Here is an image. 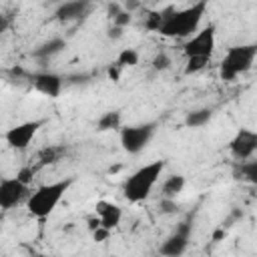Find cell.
<instances>
[{"instance_id": "6da1fadb", "label": "cell", "mask_w": 257, "mask_h": 257, "mask_svg": "<svg viewBox=\"0 0 257 257\" xmlns=\"http://www.w3.org/2000/svg\"><path fill=\"white\" fill-rule=\"evenodd\" d=\"M205 10H207L205 0L195 2V4L181 8V10L171 8L163 20L159 32L163 36H169V38H191L199 30V24L205 16Z\"/></svg>"}, {"instance_id": "7a4b0ae2", "label": "cell", "mask_w": 257, "mask_h": 257, "mask_svg": "<svg viewBox=\"0 0 257 257\" xmlns=\"http://www.w3.org/2000/svg\"><path fill=\"white\" fill-rule=\"evenodd\" d=\"M165 171V161H153L143 167H139L135 173H131L122 185V195L131 203H141L145 201L155 185L159 183L161 175Z\"/></svg>"}, {"instance_id": "3957f363", "label": "cell", "mask_w": 257, "mask_h": 257, "mask_svg": "<svg viewBox=\"0 0 257 257\" xmlns=\"http://www.w3.org/2000/svg\"><path fill=\"white\" fill-rule=\"evenodd\" d=\"M72 185V179H62V181H54V183H44L40 185L36 191L30 193V197L26 199V209L32 217L44 219L48 217L58 203L62 201L64 193L68 191V187Z\"/></svg>"}, {"instance_id": "277c9868", "label": "cell", "mask_w": 257, "mask_h": 257, "mask_svg": "<svg viewBox=\"0 0 257 257\" xmlns=\"http://www.w3.org/2000/svg\"><path fill=\"white\" fill-rule=\"evenodd\" d=\"M257 56V44H239L231 46L227 54L223 56L219 64V76L225 82L235 80L239 74L247 72L253 66V60Z\"/></svg>"}, {"instance_id": "5b68a950", "label": "cell", "mask_w": 257, "mask_h": 257, "mask_svg": "<svg viewBox=\"0 0 257 257\" xmlns=\"http://www.w3.org/2000/svg\"><path fill=\"white\" fill-rule=\"evenodd\" d=\"M157 122H141L120 128V147L128 155H139L147 149L151 139L155 137Z\"/></svg>"}, {"instance_id": "8992f818", "label": "cell", "mask_w": 257, "mask_h": 257, "mask_svg": "<svg viewBox=\"0 0 257 257\" xmlns=\"http://www.w3.org/2000/svg\"><path fill=\"white\" fill-rule=\"evenodd\" d=\"M183 50L187 58H211L215 50V24H209L187 38Z\"/></svg>"}, {"instance_id": "52a82bcc", "label": "cell", "mask_w": 257, "mask_h": 257, "mask_svg": "<svg viewBox=\"0 0 257 257\" xmlns=\"http://www.w3.org/2000/svg\"><path fill=\"white\" fill-rule=\"evenodd\" d=\"M44 120H24L20 124H14L10 126L6 133H4V141L10 149L14 151H24L28 149V145L32 143V139L38 135V131L42 128Z\"/></svg>"}, {"instance_id": "ba28073f", "label": "cell", "mask_w": 257, "mask_h": 257, "mask_svg": "<svg viewBox=\"0 0 257 257\" xmlns=\"http://www.w3.org/2000/svg\"><path fill=\"white\" fill-rule=\"evenodd\" d=\"M28 197H30L28 185L20 183L16 177L0 179V209L2 211H10L18 207L20 203H26Z\"/></svg>"}, {"instance_id": "9c48e42d", "label": "cell", "mask_w": 257, "mask_h": 257, "mask_svg": "<svg viewBox=\"0 0 257 257\" xmlns=\"http://www.w3.org/2000/svg\"><path fill=\"white\" fill-rule=\"evenodd\" d=\"M191 231H193V225L189 219H185L183 223H179V227L161 243L159 247V253L163 257H181L187 247H189V239H191Z\"/></svg>"}, {"instance_id": "30bf717a", "label": "cell", "mask_w": 257, "mask_h": 257, "mask_svg": "<svg viewBox=\"0 0 257 257\" xmlns=\"http://www.w3.org/2000/svg\"><path fill=\"white\" fill-rule=\"evenodd\" d=\"M255 151H257V133L249 131V128H239L235 133V137L231 139V143H229L231 157L237 163H243V161L253 159Z\"/></svg>"}, {"instance_id": "8fae6325", "label": "cell", "mask_w": 257, "mask_h": 257, "mask_svg": "<svg viewBox=\"0 0 257 257\" xmlns=\"http://www.w3.org/2000/svg\"><path fill=\"white\" fill-rule=\"evenodd\" d=\"M30 82H32V86H34L36 92H40V94H44L48 98L60 96L62 86H64L62 76H58L54 72H34L30 76Z\"/></svg>"}, {"instance_id": "7c38bea8", "label": "cell", "mask_w": 257, "mask_h": 257, "mask_svg": "<svg viewBox=\"0 0 257 257\" xmlns=\"http://www.w3.org/2000/svg\"><path fill=\"white\" fill-rule=\"evenodd\" d=\"M94 211H96V219H98L100 227L106 229V231L116 229L120 219H122V209L116 203H110V201H98Z\"/></svg>"}, {"instance_id": "4fadbf2b", "label": "cell", "mask_w": 257, "mask_h": 257, "mask_svg": "<svg viewBox=\"0 0 257 257\" xmlns=\"http://www.w3.org/2000/svg\"><path fill=\"white\" fill-rule=\"evenodd\" d=\"M88 2L84 0H74V2H64L54 10V18L60 22H70V20H78L86 14L88 10Z\"/></svg>"}, {"instance_id": "5bb4252c", "label": "cell", "mask_w": 257, "mask_h": 257, "mask_svg": "<svg viewBox=\"0 0 257 257\" xmlns=\"http://www.w3.org/2000/svg\"><path fill=\"white\" fill-rule=\"evenodd\" d=\"M64 48H66V40L56 36V38H50V40L42 42L40 46H36L34 52H32V56H34V58H40V60H48V58L60 54Z\"/></svg>"}, {"instance_id": "9a60e30c", "label": "cell", "mask_w": 257, "mask_h": 257, "mask_svg": "<svg viewBox=\"0 0 257 257\" xmlns=\"http://www.w3.org/2000/svg\"><path fill=\"white\" fill-rule=\"evenodd\" d=\"M213 118V108H195V110H189L185 114V126L189 128H201L205 124H209Z\"/></svg>"}, {"instance_id": "2e32d148", "label": "cell", "mask_w": 257, "mask_h": 257, "mask_svg": "<svg viewBox=\"0 0 257 257\" xmlns=\"http://www.w3.org/2000/svg\"><path fill=\"white\" fill-rule=\"evenodd\" d=\"M183 189H185V177L183 175H171V177H167L163 181V187H161L165 199H177V195L183 193Z\"/></svg>"}, {"instance_id": "e0dca14e", "label": "cell", "mask_w": 257, "mask_h": 257, "mask_svg": "<svg viewBox=\"0 0 257 257\" xmlns=\"http://www.w3.org/2000/svg\"><path fill=\"white\" fill-rule=\"evenodd\" d=\"M120 120H122V114L120 110H108V112H102L96 120V131L104 133V131H116L120 128Z\"/></svg>"}, {"instance_id": "ac0fdd59", "label": "cell", "mask_w": 257, "mask_h": 257, "mask_svg": "<svg viewBox=\"0 0 257 257\" xmlns=\"http://www.w3.org/2000/svg\"><path fill=\"white\" fill-rule=\"evenodd\" d=\"M237 179H243L251 185L257 183V161L249 159V161H243V163H237V171H235Z\"/></svg>"}, {"instance_id": "d6986e66", "label": "cell", "mask_w": 257, "mask_h": 257, "mask_svg": "<svg viewBox=\"0 0 257 257\" xmlns=\"http://www.w3.org/2000/svg\"><path fill=\"white\" fill-rule=\"evenodd\" d=\"M66 153V149L62 145H54V147H46L38 153V159H40V165H50V163H56L60 161V157Z\"/></svg>"}, {"instance_id": "ffe728a7", "label": "cell", "mask_w": 257, "mask_h": 257, "mask_svg": "<svg viewBox=\"0 0 257 257\" xmlns=\"http://www.w3.org/2000/svg\"><path fill=\"white\" fill-rule=\"evenodd\" d=\"M116 66H120V68H131V66H137L139 64V52L135 50V48H122L120 52H118V56H116V62H114Z\"/></svg>"}, {"instance_id": "44dd1931", "label": "cell", "mask_w": 257, "mask_h": 257, "mask_svg": "<svg viewBox=\"0 0 257 257\" xmlns=\"http://www.w3.org/2000/svg\"><path fill=\"white\" fill-rule=\"evenodd\" d=\"M171 64H173V60H171V56H169L165 50H159V52L153 56V60H151V66H153V70H157V72L169 70Z\"/></svg>"}, {"instance_id": "7402d4cb", "label": "cell", "mask_w": 257, "mask_h": 257, "mask_svg": "<svg viewBox=\"0 0 257 257\" xmlns=\"http://www.w3.org/2000/svg\"><path fill=\"white\" fill-rule=\"evenodd\" d=\"M169 10H171V8H167L165 12H149V14H147V22H145V26H147L149 30L159 32V28H161V24H163L165 16L169 14Z\"/></svg>"}, {"instance_id": "603a6c76", "label": "cell", "mask_w": 257, "mask_h": 257, "mask_svg": "<svg viewBox=\"0 0 257 257\" xmlns=\"http://www.w3.org/2000/svg\"><path fill=\"white\" fill-rule=\"evenodd\" d=\"M211 58H187V64H185V74H195V72H201L207 64H209Z\"/></svg>"}, {"instance_id": "cb8c5ba5", "label": "cell", "mask_w": 257, "mask_h": 257, "mask_svg": "<svg viewBox=\"0 0 257 257\" xmlns=\"http://www.w3.org/2000/svg\"><path fill=\"white\" fill-rule=\"evenodd\" d=\"M159 209H161V213H165V215H175V213L179 211V203H177V199H165V197H161Z\"/></svg>"}, {"instance_id": "d4e9b609", "label": "cell", "mask_w": 257, "mask_h": 257, "mask_svg": "<svg viewBox=\"0 0 257 257\" xmlns=\"http://www.w3.org/2000/svg\"><path fill=\"white\" fill-rule=\"evenodd\" d=\"M131 22H133V14H128V12H124V10H122L118 16H114V18H112V26L122 28V30H124Z\"/></svg>"}, {"instance_id": "484cf974", "label": "cell", "mask_w": 257, "mask_h": 257, "mask_svg": "<svg viewBox=\"0 0 257 257\" xmlns=\"http://www.w3.org/2000/svg\"><path fill=\"white\" fill-rule=\"evenodd\" d=\"M32 175H34V169H32V167H22V169L16 173V179H18L20 183L28 185V183L32 181Z\"/></svg>"}, {"instance_id": "4316f807", "label": "cell", "mask_w": 257, "mask_h": 257, "mask_svg": "<svg viewBox=\"0 0 257 257\" xmlns=\"http://www.w3.org/2000/svg\"><path fill=\"white\" fill-rule=\"evenodd\" d=\"M108 235H110V231H106V229H102V227H98L96 231H92V237H94V241H96V243L104 241Z\"/></svg>"}, {"instance_id": "83f0119b", "label": "cell", "mask_w": 257, "mask_h": 257, "mask_svg": "<svg viewBox=\"0 0 257 257\" xmlns=\"http://www.w3.org/2000/svg\"><path fill=\"white\" fill-rule=\"evenodd\" d=\"M106 10H108V16L114 18V16H118V14L122 12V6H120V4H108Z\"/></svg>"}, {"instance_id": "f1b7e54d", "label": "cell", "mask_w": 257, "mask_h": 257, "mask_svg": "<svg viewBox=\"0 0 257 257\" xmlns=\"http://www.w3.org/2000/svg\"><path fill=\"white\" fill-rule=\"evenodd\" d=\"M120 36H122V28H116V26H110V28H108V38L116 40V38H120Z\"/></svg>"}, {"instance_id": "f546056e", "label": "cell", "mask_w": 257, "mask_h": 257, "mask_svg": "<svg viewBox=\"0 0 257 257\" xmlns=\"http://www.w3.org/2000/svg\"><path fill=\"white\" fill-rule=\"evenodd\" d=\"M118 72H120V66H116V64L108 66V76H110L112 80H118Z\"/></svg>"}, {"instance_id": "4dcf8cb0", "label": "cell", "mask_w": 257, "mask_h": 257, "mask_svg": "<svg viewBox=\"0 0 257 257\" xmlns=\"http://www.w3.org/2000/svg\"><path fill=\"white\" fill-rule=\"evenodd\" d=\"M8 26H10V20H8V16H2V14H0V32H4Z\"/></svg>"}, {"instance_id": "1f68e13d", "label": "cell", "mask_w": 257, "mask_h": 257, "mask_svg": "<svg viewBox=\"0 0 257 257\" xmlns=\"http://www.w3.org/2000/svg\"><path fill=\"white\" fill-rule=\"evenodd\" d=\"M34 257H42V255H34Z\"/></svg>"}]
</instances>
